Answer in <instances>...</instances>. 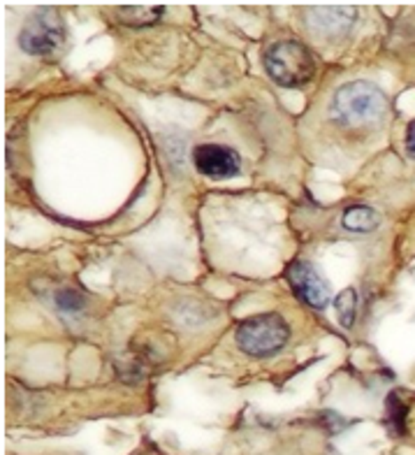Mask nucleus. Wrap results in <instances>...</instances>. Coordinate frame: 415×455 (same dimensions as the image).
I'll list each match as a JSON object with an SVG mask.
<instances>
[{"label":"nucleus","instance_id":"f257e3e1","mask_svg":"<svg viewBox=\"0 0 415 455\" xmlns=\"http://www.w3.org/2000/svg\"><path fill=\"white\" fill-rule=\"evenodd\" d=\"M388 109V98L379 86L369 82H353L334 93L332 100V116L346 128L376 126Z\"/></svg>","mask_w":415,"mask_h":455},{"label":"nucleus","instance_id":"f03ea898","mask_svg":"<svg viewBox=\"0 0 415 455\" xmlns=\"http://www.w3.org/2000/svg\"><path fill=\"white\" fill-rule=\"evenodd\" d=\"M265 68L270 77L283 89H300L316 75V60L311 52L295 40L271 44L265 52Z\"/></svg>","mask_w":415,"mask_h":455},{"label":"nucleus","instance_id":"7ed1b4c3","mask_svg":"<svg viewBox=\"0 0 415 455\" xmlns=\"http://www.w3.org/2000/svg\"><path fill=\"white\" fill-rule=\"evenodd\" d=\"M290 339V328L278 314H260L237 328V344L253 358H270L278 354Z\"/></svg>","mask_w":415,"mask_h":455},{"label":"nucleus","instance_id":"20e7f679","mask_svg":"<svg viewBox=\"0 0 415 455\" xmlns=\"http://www.w3.org/2000/svg\"><path fill=\"white\" fill-rule=\"evenodd\" d=\"M63 40H66V30H63L59 12L54 10H37L19 33L21 49L33 56L54 54L60 49Z\"/></svg>","mask_w":415,"mask_h":455},{"label":"nucleus","instance_id":"39448f33","mask_svg":"<svg viewBox=\"0 0 415 455\" xmlns=\"http://www.w3.org/2000/svg\"><path fill=\"white\" fill-rule=\"evenodd\" d=\"M193 165L209 180H230L239 174L241 161L235 149L223 144H200L193 149Z\"/></svg>","mask_w":415,"mask_h":455},{"label":"nucleus","instance_id":"423d86ee","mask_svg":"<svg viewBox=\"0 0 415 455\" xmlns=\"http://www.w3.org/2000/svg\"><path fill=\"white\" fill-rule=\"evenodd\" d=\"M288 282L293 286V291H295L297 298L301 302H307L309 307L323 309L330 302V286H327L325 279L318 275V270L311 263L297 260V263L290 265Z\"/></svg>","mask_w":415,"mask_h":455},{"label":"nucleus","instance_id":"0eeeda50","mask_svg":"<svg viewBox=\"0 0 415 455\" xmlns=\"http://www.w3.org/2000/svg\"><path fill=\"white\" fill-rule=\"evenodd\" d=\"M357 12L353 7H311L307 12V24L311 26L318 36L339 37L348 33V28L356 24Z\"/></svg>","mask_w":415,"mask_h":455},{"label":"nucleus","instance_id":"6e6552de","mask_svg":"<svg viewBox=\"0 0 415 455\" xmlns=\"http://www.w3.org/2000/svg\"><path fill=\"white\" fill-rule=\"evenodd\" d=\"M380 223V216L376 214V210L372 207H364V204H353L348 210L343 212L341 216V226L350 233H357V235H364V233H372L376 230Z\"/></svg>","mask_w":415,"mask_h":455},{"label":"nucleus","instance_id":"1a4fd4ad","mask_svg":"<svg viewBox=\"0 0 415 455\" xmlns=\"http://www.w3.org/2000/svg\"><path fill=\"white\" fill-rule=\"evenodd\" d=\"M356 307H357V295L353 288L343 291V293L337 298V314L343 328H350L353 321H356Z\"/></svg>","mask_w":415,"mask_h":455},{"label":"nucleus","instance_id":"9d476101","mask_svg":"<svg viewBox=\"0 0 415 455\" xmlns=\"http://www.w3.org/2000/svg\"><path fill=\"white\" fill-rule=\"evenodd\" d=\"M161 14H163V7H126V10L121 12V17L126 19V21H130L133 17H137L133 24L145 26V24H151V21H156Z\"/></svg>","mask_w":415,"mask_h":455},{"label":"nucleus","instance_id":"9b49d317","mask_svg":"<svg viewBox=\"0 0 415 455\" xmlns=\"http://www.w3.org/2000/svg\"><path fill=\"white\" fill-rule=\"evenodd\" d=\"M56 305H59L60 312L74 314V312H82V307H84V299H82V295H79V293H74V291L66 288V291H60V293L56 295Z\"/></svg>","mask_w":415,"mask_h":455},{"label":"nucleus","instance_id":"f8f14e48","mask_svg":"<svg viewBox=\"0 0 415 455\" xmlns=\"http://www.w3.org/2000/svg\"><path fill=\"white\" fill-rule=\"evenodd\" d=\"M406 151H409V156L415 161V121H411L409 131H406Z\"/></svg>","mask_w":415,"mask_h":455}]
</instances>
